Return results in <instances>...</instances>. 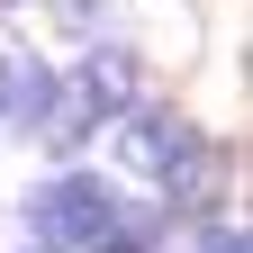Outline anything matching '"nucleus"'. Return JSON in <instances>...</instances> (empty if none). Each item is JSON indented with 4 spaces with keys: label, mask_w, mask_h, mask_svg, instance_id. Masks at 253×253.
<instances>
[{
    "label": "nucleus",
    "mask_w": 253,
    "mask_h": 253,
    "mask_svg": "<svg viewBox=\"0 0 253 253\" xmlns=\"http://www.w3.org/2000/svg\"><path fill=\"white\" fill-rule=\"evenodd\" d=\"M190 145H199V136H190V118H181V109H126V136H118L126 172H154V181H163Z\"/></svg>",
    "instance_id": "nucleus-2"
},
{
    "label": "nucleus",
    "mask_w": 253,
    "mask_h": 253,
    "mask_svg": "<svg viewBox=\"0 0 253 253\" xmlns=\"http://www.w3.org/2000/svg\"><path fill=\"white\" fill-rule=\"evenodd\" d=\"M45 100H54V73L27 45H0V118L9 126H45Z\"/></svg>",
    "instance_id": "nucleus-3"
},
{
    "label": "nucleus",
    "mask_w": 253,
    "mask_h": 253,
    "mask_svg": "<svg viewBox=\"0 0 253 253\" xmlns=\"http://www.w3.org/2000/svg\"><path fill=\"white\" fill-rule=\"evenodd\" d=\"M199 253H253V244H244L235 217H217V226H199Z\"/></svg>",
    "instance_id": "nucleus-4"
},
{
    "label": "nucleus",
    "mask_w": 253,
    "mask_h": 253,
    "mask_svg": "<svg viewBox=\"0 0 253 253\" xmlns=\"http://www.w3.org/2000/svg\"><path fill=\"white\" fill-rule=\"evenodd\" d=\"M118 226V190L90 181V172H54L27 190V235H37V253H100Z\"/></svg>",
    "instance_id": "nucleus-1"
}]
</instances>
